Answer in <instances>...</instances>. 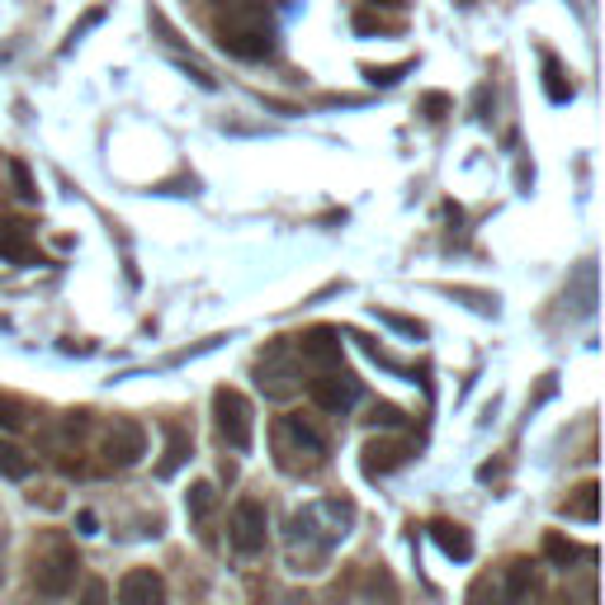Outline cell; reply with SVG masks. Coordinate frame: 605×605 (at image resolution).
I'll return each instance as SVG.
<instances>
[{
  "mask_svg": "<svg viewBox=\"0 0 605 605\" xmlns=\"http://www.w3.org/2000/svg\"><path fill=\"white\" fill-rule=\"evenodd\" d=\"M218 47L242 62H265L275 53V24H270L265 0H228L213 20Z\"/></svg>",
  "mask_w": 605,
  "mask_h": 605,
  "instance_id": "1",
  "label": "cell"
},
{
  "mask_svg": "<svg viewBox=\"0 0 605 605\" xmlns=\"http://www.w3.org/2000/svg\"><path fill=\"white\" fill-rule=\"evenodd\" d=\"M270 444H275V464L294 477H308L327 464V436L317 431L308 417H298V411H284L270 426Z\"/></svg>",
  "mask_w": 605,
  "mask_h": 605,
  "instance_id": "2",
  "label": "cell"
},
{
  "mask_svg": "<svg viewBox=\"0 0 605 605\" xmlns=\"http://www.w3.org/2000/svg\"><path fill=\"white\" fill-rule=\"evenodd\" d=\"M350 520H355V506L341 502V497H327V502H312L308 512L294 516V539H308L312 553H327L331 544H341Z\"/></svg>",
  "mask_w": 605,
  "mask_h": 605,
  "instance_id": "3",
  "label": "cell"
},
{
  "mask_svg": "<svg viewBox=\"0 0 605 605\" xmlns=\"http://www.w3.org/2000/svg\"><path fill=\"white\" fill-rule=\"evenodd\" d=\"M535 592V568L530 559H512L502 568H492L487 578H477L469 586V605H525Z\"/></svg>",
  "mask_w": 605,
  "mask_h": 605,
  "instance_id": "4",
  "label": "cell"
},
{
  "mask_svg": "<svg viewBox=\"0 0 605 605\" xmlns=\"http://www.w3.org/2000/svg\"><path fill=\"white\" fill-rule=\"evenodd\" d=\"M76 568H81V559H76V549L67 544V539H47L43 549H34V592L43 601H57L72 592L76 582Z\"/></svg>",
  "mask_w": 605,
  "mask_h": 605,
  "instance_id": "5",
  "label": "cell"
},
{
  "mask_svg": "<svg viewBox=\"0 0 605 605\" xmlns=\"http://www.w3.org/2000/svg\"><path fill=\"white\" fill-rule=\"evenodd\" d=\"M302 370H298V355H294V345L289 341H270L265 345V355L256 360V384L265 397H275V403H284V397H294L302 384Z\"/></svg>",
  "mask_w": 605,
  "mask_h": 605,
  "instance_id": "6",
  "label": "cell"
},
{
  "mask_svg": "<svg viewBox=\"0 0 605 605\" xmlns=\"http://www.w3.org/2000/svg\"><path fill=\"white\" fill-rule=\"evenodd\" d=\"M213 417H218V436L228 440L237 454H246L251 440H256V411H251L246 393L218 388V393H213Z\"/></svg>",
  "mask_w": 605,
  "mask_h": 605,
  "instance_id": "7",
  "label": "cell"
},
{
  "mask_svg": "<svg viewBox=\"0 0 605 605\" xmlns=\"http://www.w3.org/2000/svg\"><path fill=\"white\" fill-rule=\"evenodd\" d=\"M265 535H270V512H265V502L242 497V502L232 506V520H228V539H232V549L242 553V559H251V553H261V549H265Z\"/></svg>",
  "mask_w": 605,
  "mask_h": 605,
  "instance_id": "8",
  "label": "cell"
},
{
  "mask_svg": "<svg viewBox=\"0 0 605 605\" xmlns=\"http://www.w3.org/2000/svg\"><path fill=\"white\" fill-rule=\"evenodd\" d=\"M308 397L322 411H331V417H341V411H350L360 403V378L345 374L341 364L337 370H317V378H308Z\"/></svg>",
  "mask_w": 605,
  "mask_h": 605,
  "instance_id": "9",
  "label": "cell"
},
{
  "mask_svg": "<svg viewBox=\"0 0 605 605\" xmlns=\"http://www.w3.org/2000/svg\"><path fill=\"white\" fill-rule=\"evenodd\" d=\"M100 454L109 469H133L142 454H147V431L138 421H114L100 440Z\"/></svg>",
  "mask_w": 605,
  "mask_h": 605,
  "instance_id": "10",
  "label": "cell"
},
{
  "mask_svg": "<svg viewBox=\"0 0 605 605\" xmlns=\"http://www.w3.org/2000/svg\"><path fill=\"white\" fill-rule=\"evenodd\" d=\"M119 605H166V582L152 568H133L119 582Z\"/></svg>",
  "mask_w": 605,
  "mask_h": 605,
  "instance_id": "11",
  "label": "cell"
},
{
  "mask_svg": "<svg viewBox=\"0 0 605 605\" xmlns=\"http://www.w3.org/2000/svg\"><path fill=\"white\" fill-rule=\"evenodd\" d=\"M298 355L308 360V364H317V370H337V364H341V331H337V327H312V331H302Z\"/></svg>",
  "mask_w": 605,
  "mask_h": 605,
  "instance_id": "12",
  "label": "cell"
},
{
  "mask_svg": "<svg viewBox=\"0 0 605 605\" xmlns=\"http://www.w3.org/2000/svg\"><path fill=\"white\" fill-rule=\"evenodd\" d=\"M411 454H417V444H411V440H370V444H364V473L384 477L393 469H403Z\"/></svg>",
  "mask_w": 605,
  "mask_h": 605,
  "instance_id": "13",
  "label": "cell"
},
{
  "mask_svg": "<svg viewBox=\"0 0 605 605\" xmlns=\"http://www.w3.org/2000/svg\"><path fill=\"white\" fill-rule=\"evenodd\" d=\"M0 261H10V265H43V256H38V246H34V237H29L24 222L0 218Z\"/></svg>",
  "mask_w": 605,
  "mask_h": 605,
  "instance_id": "14",
  "label": "cell"
},
{
  "mask_svg": "<svg viewBox=\"0 0 605 605\" xmlns=\"http://www.w3.org/2000/svg\"><path fill=\"white\" fill-rule=\"evenodd\" d=\"M431 539L440 544L444 559H459V563L473 559V539L464 535V525H454V520H431Z\"/></svg>",
  "mask_w": 605,
  "mask_h": 605,
  "instance_id": "15",
  "label": "cell"
},
{
  "mask_svg": "<svg viewBox=\"0 0 605 605\" xmlns=\"http://www.w3.org/2000/svg\"><path fill=\"white\" fill-rule=\"evenodd\" d=\"M189 450H195V440H189V431H185V426H166V459H162V464H156V473H162V477H170L175 469H180L185 464V459H189Z\"/></svg>",
  "mask_w": 605,
  "mask_h": 605,
  "instance_id": "16",
  "label": "cell"
},
{
  "mask_svg": "<svg viewBox=\"0 0 605 605\" xmlns=\"http://www.w3.org/2000/svg\"><path fill=\"white\" fill-rule=\"evenodd\" d=\"M29 473H34V459H29L20 444L0 440V477H14V483H24Z\"/></svg>",
  "mask_w": 605,
  "mask_h": 605,
  "instance_id": "17",
  "label": "cell"
},
{
  "mask_svg": "<svg viewBox=\"0 0 605 605\" xmlns=\"http://www.w3.org/2000/svg\"><path fill=\"white\" fill-rule=\"evenodd\" d=\"M213 506H218V492H213V483H195V487H189L185 512H189V520H195V525H209Z\"/></svg>",
  "mask_w": 605,
  "mask_h": 605,
  "instance_id": "18",
  "label": "cell"
},
{
  "mask_svg": "<svg viewBox=\"0 0 605 605\" xmlns=\"http://www.w3.org/2000/svg\"><path fill=\"white\" fill-rule=\"evenodd\" d=\"M544 559H553L559 568H568V563H578V559H592V549H578L572 539H563V535H544Z\"/></svg>",
  "mask_w": 605,
  "mask_h": 605,
  "instance_id": "19",
  "label": "cell"
},
{
  "mask_svg": "<svg viewBox=\"0 0 605 605\" xmlns=\"http://www.w3.org/2000/svg\"><path fill=\"white\" fill-rule=\"evenodd\" d=\"M544 90H549V100H553V105L572 100V81H563V67H559V57H544Z\"/></svg>",
  "mask_w": 605,
  "mask_h": 605,
  "instance_id": "20",
  "label": "cell"
},
{
  "mask_svg": "<svg viewBox=\"0 0 605 605\" xmlns=\"http://www.w3.org/2000/svg\"><path fill=\"white\" fill-rule=\"evenodd\" d=\"M563 516H578V520H596V483H582L578 497L563 502Z\"/></svg>",
  "mask_w": 605,
  "mask_h": 605,
  "instance_id": "21",
  "label": "cell"
},
{
  "mask_svg": "<svg viewBox=\"0 0 605 605\" xmlns=\"http://www.w3.org/2000/svg\"><path fill=\"white\" fill-rule=\"evenodd\" d=\"M0 431H24V407L0 393Z\"/></svg>",
  "mask_w": 605,
  "mask_h": 605,
  "instance_id": "22",
  "label": "cell"
},
{
  "mask_svg": "<svg viewBox=\"0 0 605 605\" xmlns=\"http://www.w3.org/2000/svg\"><path fill=\"white\" fill-rule=\"evenodd\" d=\"M403 72H407V62H397V67H364V76H370L374 86H393Z\"/></svg>",
  "mask_w": 605,
  "mask_h": 605,
  "instance_id": "23",
  "label": "cell"
},
{
  "mask_svg": "<svg viewBox=\"0 0 605 605\" xmlns=\"http://www.w3.org/2000/svg\"><path fill=\"white\" fill-rule=\"evenodd\" d=\"M81 605H109V586L100 578H90L86 592H81Z\"/></svg>",
  "mask_w": 605,
  "mask_h": 605,
  "instance_id": "24",
  "label": "cell"
},
{
  "mask_svg": "<svg viewBox=\"0 0 605 605\" xmlns=\"http://www.w3.org/2000/svg\"><path fill=\"white\" fill-rule=\"evenodd\" d=\"M10 170H14V185H20V199H38V189H34V180H29V170H24L20 162H14Z\"/></svg>",
  "mask_w": 605,
  "mask_h": 605,
  "instance_id": "25",
  "label": "cell"
},
{
  "mask_svg": "<svg viewBox=\"0 0 605 605\" xmlns=\"http://www.w3.org/2000/svg\"><path fill=\"white\" fill-rule=\"evenodd\" d=\"M374 421H384V426H403L407 417H403V411H397L393 403H378V407H374Z\"/></svg>",
  "mask_w": 605,
  "mask_h": 605,
  "instance_id": "26",
  "label": "cell"
},
{
  "mask_svg": "<svg viewBox=\"0 0 605 605\" xmlns=\"http://www.w3.org/2000/svg\"><path fill=\"white\" fill-rule=\"evenodd\" d=\"M426 109H431V119H440V109H444V95H431V100H426Z\"/></svg>",
  "mask_w": 605,
  "mask_h": 605,
  "instance_id": "27",
  "label": "cell"
},
{
  "mask_svg": "<svg viewBox=\"0 0 605 605\" xmlns=\"http://www.w3.org/2000/svg\"><path fill=\"white\" fill-rule=\"evenodd\" d=\"M374 6H407V0H374Z\"/></svg>",
  "mask_w": 605,
  "mask_h": 605,
  "instance_id": "28",
  "label": "cell"
}]
</instances>
